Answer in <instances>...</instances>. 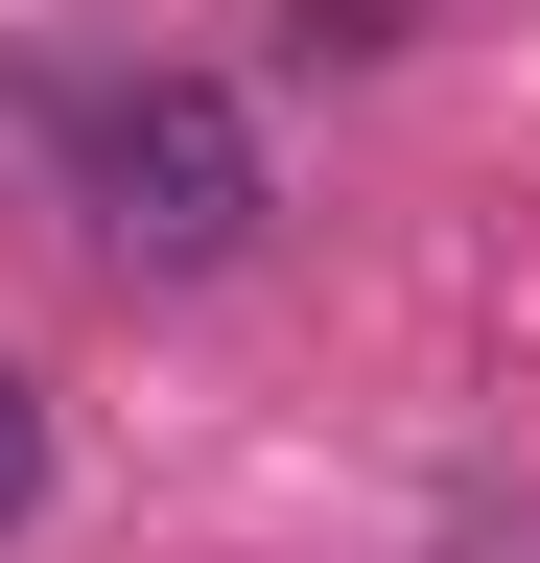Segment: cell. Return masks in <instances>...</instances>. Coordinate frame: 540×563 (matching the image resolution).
I'll return each instance as SVG.
<instances>
[{
  "instance_id": "7a4b0ae2",
  "label": "cell",
  "mask_w": 540,
  "mask_h": 563,
  "mask_svg": "<svg viewBox=\"0 0 540 563\" xmlns=\"http://www.w3.org/2000/svg\"><path fill=\"white\" fill-rule=\"evenodd\" d=\"M47 517V399H24V352H0V540Z\"/></svg>"
},
{
  "instance_id": "6da1fadb",
  "label": "cell",
  "mask_w": 540,
  "mask_h": 563,
  "mask_svg": "<svg viewBox=\"0 0 540 563\" xmlns=\"http://www.w3.org/2000/svg\"><path fill=\"white\" fill-rule=\"evenodd\" d=\"M47 165H71V235L118 282H235L258 211H283V165H258V118L212 70H95V95L47 118Z\"/></svg>"
}]
</instances>
